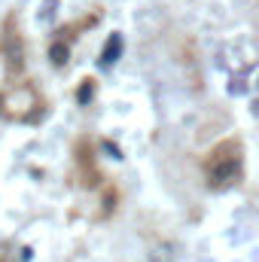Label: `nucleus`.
Here are the masks:
<instances>
[{
  "mask_svg": "<svg viewBox=\"0 0 259 262\" xmlns=\"http://www.w3.org/2000/svg\"><path fill=\"white\" fill-rule=\"evenodd\" d=\"M49 58H52V64H64L67 61V46L64 43H55V46L49 49Z\"/></svg>",
  "mask_w": 259,
  "mask_h": 262,
  "instance_id": "nucleus-2",
  "label": "nucleus"
},
{
  "mask_svg": "<svg viewBox=\"0 0 259 262\" xmlns=\"http://www.w3.org/2000/svg\"><path fill=\"white\" fill-rule=\"evenodd\" d=\"M119 52H122V37H113L110 43H107V49H104V55H101V64H113L116 58H119Z\"/></svg>",
  "mask_w": 259,
  "mask_h": 262,
  "instance_id": "nucleus-1",
  "label": "nucleus"
},
{
  "mask_svg": "<svg viewBox=\"0 0 259 262\" xmlns=\"http://www.w3.org/2000/svg\"><path fill=\"white\" fill-rule=\"evenodd\" d=\"M89 98H92V85H82V89H79V104H85Z\"/></svg>",
  "mask_w": 259,
  "mask_h": 262,
  "instance_id": "nucleus-3",
  "label": "nucleus"
}]
</instances>
